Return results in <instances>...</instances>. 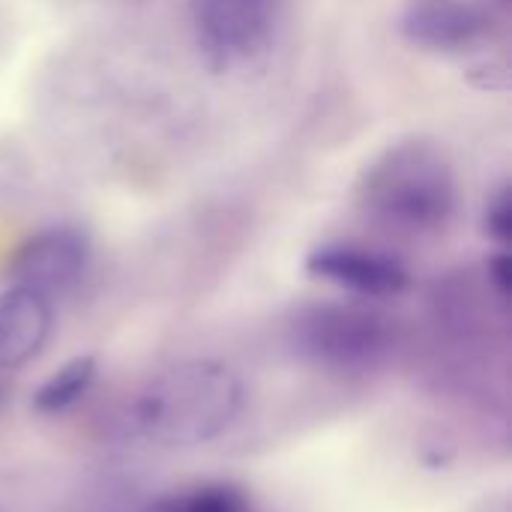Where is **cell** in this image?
I'll list each match as a JSON object with an SVG mask.
<instances>
[{
  "mask_svg": "<svg viewBox=\"0 0 512 512\" xmlns=\"http://www.w3.org/2000/svg\"><path fill=\"white\" fill-rule=\"evenodd\" d=\"M357 207L396 234H432L456 210V177L447 153L423 138L390 144L360 174Z\"/></svg>",
  "mask_w": 512,
  "mask_h": 512,
  "instance_id": "1",
  "label": "cell"
},
{
  "mask_svg": "<svg viewBox=\"0 0 512 512\" xmlns=\"http://www.w3.org/2000/svg\"><path fill=\"white\" fill-rule=\"evenodd\" d=\"M243 399V384L225 363L183 360L162 369L141 390L135 423L159 447H201L237 423Z\"/></svg>",
  "mask_w": 512,
  "mask_h": 512,
  "instance_id": "2",
  "label": "cell"
},
{
  "mask_svg": "<svg viewBox=\"0 0 512 512\" xmlns=\"http://www.w3.org/2000/svg\"><path fill=\"white\" fill-rule=\"evenodd\" d=\"M276 0H195L192 21L207 69L225 72L261 54L276 30Z\"/></svg>",
  "mask_w": 512,
  "mask_h": 512,
  "instance_id": "3",
  "label": "cell"
},
{
  "mask_svg": "<svg viewBox=\"0 0 512 512\" xmlns=\"http://www.w3.org/2000/svg\"><path fill=\"white\" fill-rule=\"evenodd\" d=\"M387 321L360 306H315L297 324L303 351L324 363H369L387 348Z\"/></svg>",
  "mask_w": 512,
  "mask_h": 512,
  "instance_id": "4",
  "label": "cell"
},
{
  "mask_svg": "<svg viewBox=\"0 0 512 512\" xmlns=\"http://www.w3.org/2000/svg\"><path fill=\"white\" fill-rule=\"evenodd\" d=\"M90 264V243L78 228L57 225L27 237L12 261L9 279L12 285L30 288L42 297H60L72 291Z\"/></svg>",
  "mask_w": 512,
  "mask_h": 512,
  "instance_id": "5",
  "label": "cell"
},
{
  "mask_svg": "<svg viewBox=\"0 0 512 512\" xmlns=\"http://www.w3.org/2000/svg\"><path fill=\"white\" fill-rule=\"evenodd\" d=\"M306 273L366 300L399 297L411 285V273L396 258L351 243L318 246L306 258Z\"/></svg>",
  "mask_w": 512,
  "mask_h": 512,
  "instance_id": "6",
  "label": "cell"
},
{
  "mask_svg": "<svg viewBox=\"0 0 512 512\" xmlns=\"http://www.w3.org/2000/svg\"><path fill=\"white\" fill-rule=\"evenodd\" d=\"M492 21L471 0H414L402 15V33L423 51L459 54L474 48Z\"/></svg>",
  "mask_w": 512,
  "mask_h": 512,
  "instance_id": "7",
  "label": "cell"
},
{
  "mask_svg": "<svg viewBox=\"0 0 512 512\" xmlns=\"http://www.w3.org/2000/svg\"><path fill=\"white\" fill-rule=\"evenodd\" d=\"M54 327L51 300L12 285L0 291V369H21L42 354Z\"/></svg>",
  "mask_w": 512,
  "mask_h": 512,
  "instance_id": "8",
  "label": "cell"
},
{
  "mask_svg": "<svg viewBox=\"0 0 512 512\" xmlns=\"http://www.w3.org/2000/svg\"><path fill=\"white\" fill-rule=\"evenodd\" d=\"M96 378V360L93 357H75L69 363H63L33 396L36 411L42 414H60L66 408H72L93 384Z\"/></svg>",
  "mask_w": 512,
  "mask_h": 512,
  "instance_id": "9",
  "label": "cell"
},
{
  "mask_svg": "<svg viewBox=\"0 0 512 512\" xmlns=\"http://www.w3.org/2000/svg\"><path fill=\"white\" fill-rule=\"evenodd\" d=\"M168 512H246V501L231 486H204L177 501Z\"/></svg>",
  "mask_w": 512,
  "mask_h": 512,
  "instance_id": "10",
  "label": "cell"
},
{
  "mask_svg": "<svg viewBox=\"0 0 512 512\" xmlns=\"http://www.w3.org/2000/svg\"><path fill=\"white\" fill-rule=\"evenodd\" d=\"M486 234L501 243L510 246L512 240V192L510 186H501L495 192V198L486 207Z\"/></svg>",
  "mask_w": 512,
  "mask_h": 512,
  "instance_id": "11",
  "label": "cell"
},
{
  "mask_svg": "<svg viewBox=\"0 0 512 512\" xmlns=\"http://www.w3.org/2000/svg\"><path fill=\"white\" fill-rule=\"evenodd\" d=\"M489 282L498 291V297H510L512 291V258L510 252H498L489 258Z\"/></svg>",
  "mask_w": 512,
  "mask_h": 512,
  "instance_id": "12",
  "label": "cell"
},
{
  "mask_svg": "<svg viewBox=\"0 0 512 512\" xmlns=\"http://www.w3.org/2000/svg\"><path fill=\"white\" fill-rule=\"evenodd\" d=\"M471 72H483V78H474L471 84H477L480 90H504L510 84L507 78V66H498V63H483V66H474Z\"/></svg>",
  "mask_w": 512,
  "mask_h": 512,
  "instance_id": "13",
  "label": "cell"
}]
</instances>
